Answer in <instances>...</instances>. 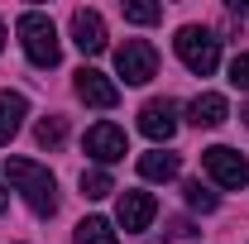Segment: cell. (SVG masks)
Segmentation results:
<instances>
[{
  "label": "cell",
  "instance_id": "30bf717a",
  "mask_svg": "<svg viewBox=\"0 0 249 244\" xmlns=\"http://www.w3.org/2000/svg\"><path fill=\"white\" fill-rule=\"evenodd\" d=\"M120 225L124 230H149V220L158 215V201L149 196V192H120Z\"/></svg>",
  "mask_w": 249,
  "mask_h": 244
},
{
  "label": "cell",
  "instance_id": "ba28073f",
  "mask_svg": "<svg viewBox=\"0 0 249 244\" xmlns=\"http://www.w3.org/2000/svg\"><path fill=\"white\" fill-rule=\"evenodd\" d=\"M139 129H144L154 144H168V139L178 134V105H173V101H144Z\"/></svg>",
  "mask_w": 249,
  "mask_h": 244
},
{
  "label": "cell",
  "instance_id": "277c9868",
  "mask_svg": "<svg viewBox=\"0 0 249 244\" xmlns=\"http://www.w3.org/2000/svg\"><path fill=\"white\" fill-rule=\"evenodd\" d=\"M115 72H120L129 87L154 82L158 77V48L149 43V38H124L120 48H115Z\"/></svg>",
  "mask_w": 249,
  "mask_h": 244
},
{
  "label": "cell",
  "instance_id": "ac0fdd59",
  "mask_svg": "<svg viewBox=\"0 0 249 244\" xmlns=\"http://www.w3.org/2000/svg\"><path fill=\"white\" fill-rule=\"evenodd\" d=\"M182 196H187V206H192V211H201V215H211V211L220 206V196L211 192V187H201V182H187Z\"/></svg>",
  "mask_w": 249,
  "mask_h": 244
},
{
  "label": "cell",
  "instance_id": "44dd1931",
  "mask_svg": "<svg viewBox=\"0 0 249 244\" xmlns=\"http://www.w3.org/2000/svg\"><path fill=\"white\" fill-rule=\"evenodd\" d=\"M0 48H5V24H0Z\"/></svg>",
  "mask_w": 249,
  "mask_h": 244
},
{
  "label": "cell",
  "instance_id": "4fadbf2b",
  "mask_svg": "<svg viewBox=\"0 0 249 244\" xmlns=\"http://www.w3.org/2000/svg\"><path fill=\"white\" fill-rule=\"evenodd\" d=\"M178 168H182V163H178V153H163V149H154V153H144V158H139V177H144V182H173V177H178Z\"/></svg>",
  "mask_w": 249,
  "mask_h": 244
},
{
  "label": "cell",
  "instance_id": "6da1fadb",
  "mask_svg": "<svg viewBox=\"0 0 249 244\" xmlns=\"http://www.w3.org/2000/svg\"><path fill=\"white\" fill-rule=\"evenodd\" d=\"M5 177H10V187L29 201L34 215H53L58 211V182H53L48 168H38V163H29V158H5Z\"/></svg>",
  "mask_w": 249,
  "mask_h": 244
},
{
  "label": "cell",
  "instance_id": "3957f363",
  "mask_svg": "<svg viewBox=\"0 0 249 244\" xmlns=\"http://www.w3.org/2000/svg\"><path fill=\"white\" fill-rule=\"evenodd\" d=\"M178 58H182L187 72H196V77H211L216 72V62H220V38L211 29H201V24H182L178 29Z\"/></svg>",
  "mask_w": 249,
  "mask_h": 244
},
{
  "label": "cell",
  "instance_id": "52a82bcc",
  "mask_svg": "<svg viewBox=\"0 0 249 244\" xmlns=\"http://www.w3.org/2000/svg\"><path fill=\"white\" fill-rule=\"evenodd\" d=\"M77 96H82L87 105H96V110H115V105H120V87H115L106 72H96V67H82V72H77Z\"/></svg>",
  "mask_w": 249,
  "mask_h": 244
},
{
  "label": "cell",
  "instance_id": "9c48e42d",
  "mask_svg": "<svg viewBox=\"0 0 249 244\" xmlns=\"http://www.w3.org/2000/svg\"><path fill=\"white\" fill-rule=\"evenodd\" d=\"M72 43H77L87 58H96V53L106 48V19H101L96 10H72Z\"/></svg>",
  "mask_w": 249,
  "mask_h": 244
},
{
  "label": "cell",
  "instance_id": "8fae6325",
  "mask_svg": "<svg viewBox=\"0 0 249 244\" xmlns=\"http://www.w3.org/2000/svg\"><path fill=\"white\" fill-rule=\"evenodd\" d=\"M225 115H230V105H225V96H216V91H201L187 105V120L196 124V129H216V124H225Z\"/></svg>",
  "mask_w": 249,
  "mask_h": 244
},
{
  "label": "cell",
  "instance_id": "ffe728a7",
  "mask_svg": "<svg viewBox=\"0 0 249 244\" xmlns=\"http://www.w3.org/2000/svg\"><path fill=\"white\" fill-rule=\"evenodd\" d=\"M230 10H235L240 19H249V0H230Z\"/></svg>",
  "mask_w": 249,
  "mask_h": 244
},
{
  "label": "cell",
  "instance_id": "9a60e30c",
  "mask_svg": "<svg viewBox=\"0 0 249 244\" xmlns=\"http://www.w3.org/2000/svg\"><path fill=\"white\" fill-rule=\"evenodd\" d=\"M77 244H120V240H115L110 220H101V215H87V220L77 225Z\"/></svg>",
  "mask_w": 249,
  "mask_h": 244
},
{
  "label": "cell",
  "instance_id": "e0dca14e",
  "mask_svg": "<svg viewBox=\"0 0 249 244\" xmlns=\"http://www.w3.org/2000/svg\"><path fill=\"white\" fill-rule=\"evenodd\" d=\"M120 15L129 19V24H158V19H163V5H149V0H124Z\"/></svg>",
  "mask_w": 249,
  "mask_h": 244
},
{
  "label": "cell",
  "instance_id": "d6986e66",
  "mask_svg": "<svg viewBox=\"0 0 249 244\" xmlns=\"http://www.w3.org/2000/svg\"><path fill=\"white\" fill-rule=\"evenodd\" d=\"M230 82H235L240 91H249V53H240V58L230 62Z\"/></svg>",
  "mask_w": 249,
  "mask_h": 244
},
{
  "label": "cell",
  "instance_id": "2e32d148",
  "mask_svg": "<svg viewBox=\"0 0 249 244\" xmlns=\"http://www.w3.org/2000/svg\"><path fill=\"white\" fill-rule=\"evenodd\" d=\"M110 192H115V182H110L106 168H87V173H82V196L101 201V196H110Z\"/></svg>",
  "mask_w": 249,
  "mask_h": 244
},
{
  "label": "cell",
  "instance_id": "8992f818",
  "mask_svg": "<svg viewBox=\"0 0 249 244\" xmlns=\"http://www.w3.org/2000/svg\"><path fill=\"white\" fill-rule=\"evenodd\" d=\"M82 149L91 153L96 163H120L124 153H129V144H124V129L120 124H110V120H101L87 129V139H82Z\"/></svg>",
  "mask_w": 249,
  "mask_h": 244
},
{
  "label": "cell",
  "instance_id": "603a6c76",
  "mask_svg": "<svg viewBox=\"0 0 249 244\" xmlns=\"http://www.w3.org/2000/svg\"><path fill=\"white\" fill-rule=\"evenodd\" d=\"M240 115H245V124H249V105H245V110H240Z\"/></svg>",
  "mask_w": 249,
  "mask_h": 244
},
{
  "label": "cell",
  "instance_id": "7c38bea8",
  "mask_svg": "<svg viewBox=\"0 0 249 244\" xmlns=\"http://www.w3.org/2000/svg\"><path fill=\"white\" fill-rule=\"evenodd\" d=\"M29 115V101L19 91H0V144H10L15 134H19V124Z\"/></svg>",
  "mask_w": 249,
  "mask_h": 244
},
{
  "label": "cell",
  "instance_id": "5bb4252c",
  "mask_svg": "<svg viewBox=\"0 0 249 244\" xmlns=\"http://www.w3.org/2000/svg\"><path fill=\"white\" fill-rule=\"evenodd\" d=\"M34 139H38V149H62V139H67V115H43L38 129H34Z\"/></svg>",
  "mask_w": 249,
  "mask_h": 244
},
{
  "label": "cell",
  "instance_id": "5b68a950",
  "mask_svg": "<svg viewBox=\"0 0 249 244\" xmlns=\"http://www.w3.org/2000/svg\"><path fill=\"white\" fill-rule=\"evenodd\" d=\"M201 168H206L220 187H230V192H240V187L249 182V158L235 153V149H225V144H211V149L201 153Z\"/></svg>",
  "mask_w": 249,
  "mask_h": 244
},
{
  "label": "cell",
  "instance_id": "7a4b0ae2",
  "mask_svg": "<svg viewBox=\"0 0 249 244\" xmlns=\"http://www.w3.org/2000/svg\"><path fill=\"white\" fill-rule=\"evenodd\" d=\"M19 43H24V53H29L34 67H58V58H62L58 29H53V19L43 10H24L19 15Z\"/></svg>",
  "mask_w": 249,
  "mask_h": 244
},
{
  "label": "cell",
  "instance_id": "7402d4cb",
  "mask_svg": "<svg viewBox=\"0 0 249 244\" xmlns=\"http://www.w3.org/2000/svg\"><path fill=\"white\" fill-rule=\"evenodd\" d=\"M0 215H5V192H0Z\"/></svg>",
  "mask_w": 249,
  "mask_h": 244
}]
</instances>
